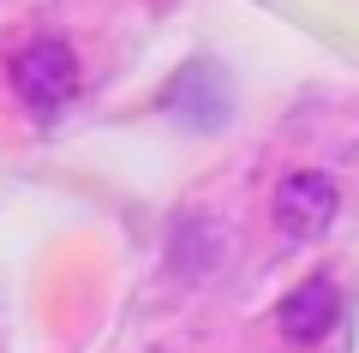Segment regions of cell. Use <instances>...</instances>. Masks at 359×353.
Instances as JSON below:
<instances>
[{"label":"cell","instance_id":"3957f363","mask_svg":"<svg viewBox=\"0 0 359 353\" xmlns=\"http://www.w3.org/2000/svg\"><path fill=\"white\" fill-rule=\"evenodd\" d=\"M335 317H341V288H335L330 276H306L299 288L282 293V305H276V329H282L287 347L323 341L335 329Z\"/></svg>","mask_w":359,"mask_h":353},{"label":"cell","instance_id":"7a4b0ae2","mask_svg":"<svg viewBox=\"0 0 359 353\" xmlns=\"http://www.w3.org/2000/svg\"><path fill=\"white\" fill-rule=\"evenodd\" d=\"M13 90L30 102V108H60V102H72L78 96V54L66 48L60 36H36V42H25V48L13 54Z\"/></svg>","mask_w":359,"mask_h":353},{"label":"cell","instance_id":"6da1fadb","mask_svg":"<svg viewBox=\"0 0 359 353\" xmlns=\"http://www.w3.org/2000/svg\"><path fill=\"white\" fill-rule=\"evenodd\" d=\"M335 210H341V186H335V174H323V168H294V174L276 186V198H269V215H276V227H282L287 240H323L335 222Z\"/></svg>","mask_w":359,"mask_h":353}]
</instances>
